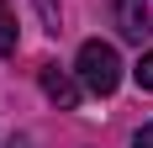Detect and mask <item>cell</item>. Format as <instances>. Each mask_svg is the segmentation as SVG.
Instances as JSON below:
<instances>
[{"label":"cell","instance_id":"obj_1","mask_svg":"<svg viewBox=\"0 0 153 148\" xmlns=\"http://www.w3.org/2000/svg\"><path fill=\"white\" fill-rule=\"evenodd\" d=\"M74 74H79V85L90 90V95H111V90L122 85V58H116L111 43L90 37V43L79 48V58H74Z\"/></svg>","mask_w":153,"mask_h":148},{"label":"cell","instance_id":"obj_6","mask_svg":"<svg viewBox=\"0 0 153 148\" xmlns=\"http://www.w3.org/2000/svg\"><path fill=\"white\" fill-rule=\"evenodd\" d=\"M132 74H137V85H143V90H153V53H143Z\"/></svg>","mask_w":153,"mask_h":148},{"label":"cell","instance_id":"obj_5","mask_svg":"<svg viewBox=\"0 0 153 148\" xmlns=\"http://www.w3.org/2000/svg\"><path fill=\"white\" fill-rule=\"evenodd\" d=\"M0 53H16V16H0Z\"/></svg>","mask_w":153,"mask_h":148},{"label":"cell","instance_id":"obj_2","mask_svg":"<svg viewBox=\"0 0 153 148\" xmlns=\"http://www.w3.org/2000/svg\"><path fill=\"white\" fill-rule=\"evenodd\" d=\"M37 79H42V95H48L53 106H63V111H74L79 95H85V85H79L69 69H58V64H42V74H37Z\"/></svg>","mask_w":153,"mask_h":148},{"label":"cell","instance_id":"obj_8","mask_svg":"<svg viewBox=\"0 0 153 148\" xmlns=\"http://www.w3.org/2000/svg\"><path fill=\"white\" fill-rule=\"evenodd\" d=\"M11 148H32V138H16V143H11Z\"/></svg>","mask_w":153,"mask_h":148},{"label":"cell","instance_id":"obj_3","mask_svg":"<svg viewBox=\"0 0 153 148\" xmlns=\"http://www.w3.org/2000/svg\"><path fill=\"white\" fill-rule=\"evenodd\" d=\"M116 27H122V37L143 43L148 37V5L143 0H116Z\"/></svg>","mask_w":153,"mask_h":148},{"label":"cell","instance_id":"obj_4","mask_svg":"<svg viewBox=\"0 0 153 148\" xmlns=\"http://www.w3.org/2000/svg\"><path fill=\"white\" fill-rule=\"evenodd\" d=\"M32 5H37V16H42V27L58 37V32H63V21H58V0H32Z\"/></svg>","mask_w":153,"mask_h":148},{"label":"cell","instance_id":"obj_9","mask_svg":"<svg viewBox=\"0 0 153 148\" xmlns=\"http://www.w3.org/2000/svg\"><path fill=\"white\" fill-rule=\"evenodd\" d=\"M0 16H5V0H0Z\"/></svg>","mask_w":153,"mask_h":148},{"label":"cell","instance_id":"obj_7","mask_svg":"<svg viewBox=\"0 0 153 148\" xmlns=\"http://www.w3.org/2000/svg\"><path fill=\"white\" fill-rule=\"evenodd\" d=\"M132 148H153V122H148V127H137V132H132Z\"/></svg>","mask_w":153,"mask_h":148}]
</instances>
